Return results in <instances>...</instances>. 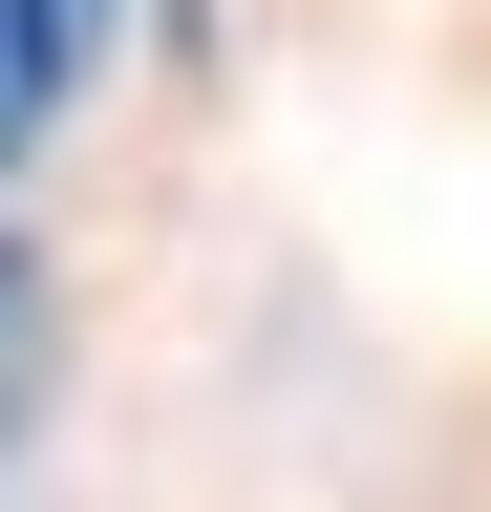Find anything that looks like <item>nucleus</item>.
<instances>
[{
	"instance_id": "1",
	"label": "nucleus",
	"mask_w": 491,
	"mask_h": 512,
	"mask_svg": "<svg viewBox=\"0 0 491 512\" xmlns=\"http://www.w3.org/2000/svg\"><path fill=\"white\" fill-rule=\"evenodd\" d=\"M22 384H43V278L0 256V427H22Z\"/></svg>"
},
{
	"instance_id": "2",
	"label": "nucleus",
	"mask_w": 491,
	"mask_h": 512,
	"mask_svg": "<svg viewBox=\"0 0 491 512\" xmlns=\"http://www.w3.org/2000/svg\"><path fill=\"white\" fill-rule=\"evenodd\" d=\"M22 43H43V86H65V64L107 43V0H22Z\"/></svg>"
}]
</instances>
